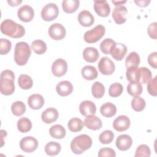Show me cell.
<instances>
[{
    "mask_svg": "<svg viewBox=\"0 0 157 157\" xmlns=\"http://www.w3.org/2000/svg\"><path fill=\"white\" fill-rule=\"evenodd\" d=\"M1 31L2 34L12 38H20L25 34V28L10 19H6L1 24Z\"/></svg>",
    "mask_w": 157,
    "mask_h": 157,
    "instance_id": "1",
    "label": "cell"
},
{
    "mask_svg": "<svg viewBox=\"0 0 157 157\" xmlns=\"http://www.w3.org/2000/svg\"><path fill=\"white\" fill-rule=\"evenodd\" d=\"M15 74L9 69L4 70L1 74L0 91L5 96L11 95L15 91Z\"/></svg>",
    "mask_w": 157,
    "mask_h": 157,
    "instance_id": "2",
    "label": "cell"
},
{
    "mask_svg": "<svg viewBox=\"0 0 157 157\" xmlns=\"http://www.w3.org/2000/svg\"><path fill=\"white\" fill-rule=\"evenodd\" d=\"M31 54V49L26 42H17L14 50V60L18 66L25 65Z\"/></svg>",
    "mask_w": 157,
    "mask_h": 157,
    "instance_id": "3",
    "label": "cell"
},
{
    "mask_svg": "<svg viewBox=\"0 0 157 157\" xmlns=\"http://www.w3.org/2000/svg\"><path fill=\"white\" fill-rule=\"evenodd\" d=\"M92 144V139L89 136L80 134L72 139L71 142V148L74 153L80 155L89 149Z\"/></svg>",
    "mask_w": 157,
    "mask_h": 157,
    "instance_id": "4",
    "label": "cell"
},
{
    "mask_svg": "<svg viewBox=\"0 0 157 157\" xmlns=\"http://www.w3.org/2000/svg\"><path fill=\"white\" fill-rule=\"evenodd\" d=\"M105 28L102 25H98L91 30L84 34V40L88 44H93L99 41L105 34Z\"/></svg>",
    "mask_w": 157,
    "mask_h": 157,
    "instance_id": "5",
    "label": "cell"
},
{
    "mask_svg": "<svg viewBox=\"0 0 157 157\" xmlns=\"http://www.w3.org/2000/svg\"><path fill=\"white\" fill-rule=\"evenodd\" d=\"M59 14V9L55 3L47 4L41 10V17L44 21H50L56 19Z\"/></svg>",
    "mask_w": 157,
    "mask_h": 157,
    "instance_id": "6",
    "label": "cell"
},
{
    "mask_svg": "<svg viewBox=\"0 0 157 157\" xmlns=\"http://www.w3.org/2000/svg\"><path fill=\"white\" fill-rule=\"evenodd\" d=\"M99 72L103 75H111L115 69L114 63L108 57L104 56L101 58L98 64Z\"/></svg>",
    "mask_w": 157,
    "mask_h": 157,
    "instance_id": "7",
    "label": "cell"
},
{
    "mask_svg": "<svg viewBox=\"0 0 157 157\" xmlns=\"http://www.w3.org/2000/svg\"><path fill=\"white\" fill-rule=\"evenodd\" d=\"M38 147L37 140L32 136H26L22 138L20 142V147L26 153H32Z\"/></svg>",
    "mask_w": 157,
    "mask_h": 157,
    "instance_id": "8",
    "label": "cell"
},
{
    "mask_svg": "<svg viewBox=\"0 0 157 157\" xmlns=\"http://www.w3.org/2000/svg\"><path fill=\"white\" fill-rule=\"evenodd\" d=\"M48 34L54 40H61L64 38L66 34L65 28L60 23H55L52 24L48 28Z\"/></svg>",
    "mask_w": 157,
    "mask_h": 157,
    "instance_id": "9",
    "label": "cell"
},
{
    "mask_svg": "<svg viewBox=\"0 0 157 157\" xmlns=\"http://www.w3.org/2000/svg\"><path fill=\"white\" fill-rule=\"evenodd\" d=\"M18 18L23 22L31 21L34 16V11L31 6L26 4L20 7L17 11Z\"/></svg>",
    "mask_w": 157,
    "mask_h": 157,
    "instance_id": "10",
    "label": "cell"
},
{
    "mask_svg": "<svg viewBox=\"0 0 157 157\" xmlns=\"http://www.w3.org/2000/svg\"><path fill=\"white\" fill-rule=\"evenodd\" d=\"M67 71V62L62 58L56 59L52 64V71L56 77H61L66 73Z\"/></svg>",
    "mask_w": 157,
    "mask_h": 157,
    "instance_id": "11",
    "label": "cell"
},
{
    "mask_svg": "<svg viewBox=\"0 0 157 157\" xmlns=\"http://www.w3.org/2000/svg\"><path fill=\"white\" fill-rule=\"evenodd\" d=\"M94 9L100 17H106L110 13V7L105 0H95L94 1Z\"/></svg>",
    "mask_w": 157,
    "mask_h": 157,
    "instance_id": "12",
    "label": "cell"
},
{
    "mask_svg": "<svg viewBox=\"0 0 157 157\" xmlns=\"http://www.w3.org/2000/svg\"><path fill=\"white\" fill-rule=\"evenodd\" d=\"M128 10L124 6H116L112 12V18L118 25H121L126 22Z\"/></svg>",
    "mask_w": 157,
    "mask_h": 157,
    "instance_id": "13",
    "label": "cell"
},
{
    "mask_svg": "<svg viewBox=\"0 0 157 157\" xmlns=\"http://www.w3.org/2000/svg\"><path fill=\"white\" fill-rule=\"evenodd\" d=\"M131 124L129 118L126 115H120L116 118L113 122V128L118 132L127 130Z\"/></svg>",
    "mask_w": 157,
    "mask_h": 157,
    "instance_id": "14",
    "label": "cell"
},
{
    "mask_svg": "<svg viewBox=\"0 0 157 157\" xmlns=\"http://www.w3.org/2000/svg\"><path fill=\"white\" fill-rule=\"evenodd\" d=\"M127 52L126 46L122 43H115L112 47L110 54L117 61H121L124 58Z\"/></svg>",
    "mask_w": 157,
    "mask_h": 157,
    "instance_id": "15",
    "label": "cell"
},
{
    "mask_svg": "<svg viewBox=\"0 0 157 157\" xmlns=\"http://www.w3.org/2000/svg\"><path fill=\"white\" fill-rule=\"evenodd\" d=\"M116 147L121 151H126L130 148L132 144V140L128 134L120 135L116 140Z\"/></svg>",
    "mask_w": 157,
    "mask_h": 157,
    "instance_id": "16",
    "label": "cell"
},
{
    "mask_svg": "<svg viewBox=\"0 0 157 157\" xmlns=\"http://www.w3.org/2000/svg\"><path fill=\"white\" fill-rule=\"evenodd\" d=\"M79 23L84 27L91 26L94 23V17L92 13L86 10H82L77 17Z\"/></svg>",
    "mask_w": 157,
    "mask_h": 157,
    "instance_id": "17",
    "label": "cell"
},
{
    "mask_svg": "<svg viewBox=\"0 0 157 157\" xmlns=\"http://www.w3.org/2000/svg\"><path fill=\"white\" fill-rule=\"evenodd\" d=\"M83 123L86 128L93 131L98 130L102 126L101 120L94 115H90L86 116Z\"/></svg>",
    "mask_w": 157,
    "mask_h": 157,
    "instance_id": "18",
    "label": "cell"
},
{
    "mask_svg": "<svg viewBox=\"0 0 157 157\" xmlns=\"http://www.w3.org/2000/svg\"><path fill=\"white\" fill-rule=\"evenodd\" d=\"M79 110L81 114L85 117L90 115H94L96 112V106L93 102L86 100L80 104Z\"/></svg>",
    "mask_w": 157,
    "mask_h": 157,
    "instance_id": "19",
    "label": "cell"
},
{
    "mask_svg": "<svg viewBox=\"0 0 157 157\" xmlns=\"http://www.w3.org/2000/svg\"><path fill=\"white\" fill-rule=\"evenodd\" d=\"M58 112L55 108L50 107L42 112L41 118L45 123L50 124L58 119Z\"/></svg>",
    "mask_w": 157,
    "mask_h": 157,
    "instance_id": "20",
    "label": "cell"
},
{
    "mask_svg": "<svg viewBox=\"0 0 157 157\" xmlns=\"http://www.w3.org/2000/svg\"><path fill=\"white\" fill-rule=\"evenodd\" d=\"M45 101L43 96L39 94H33L29 96L28 104L29 107L34 110H39L44 105Z\"/></svg>",
    "mask_w": 157,
    "mask_h": 157,
    "instance_id": "21",
    "label": "cell"
},
{
    "mask_svg": "<svg viewBox=\"0 0 157 157\" xmlns=\"http://www.w3.org/2000/svg\"><path fill=\"white\" fill-rule=\"evenodd\" d=\"M56 90L57 93L61 96H67L72 92L73 85L70 82L63 80L56 85Z\"/></svg>",
    "mask_w": 157,
    "mask_h": 157,
    "instance_id": "22",
    "label": "cell"
},
{
    "mask_svg": "<svg viewBox=\"0 0 157 157\" xmlns=\"http://www.w3.org/2000/svg\"><path fill=\"white\" fill-rule=\"evenodd\" d=\"M83 57L88 63H94L99 59V53L96 48L88 47L83 50Z\"/></svg>",
    "mask_w": 157,
    "mask_h": 157,
    "instance_id": "23",
    "label": "cell"
},
{
    "mask_svg": "<svg viewBox=\"0 0 157 157\" xmlns=\"http://www.w3.org/2000/svg\"><path fill=\"white\" fill-rule=\"evenodd\" d=\"M82 77L88 80H93L98 77V71L96 68L93 66H85L81 71Z\"/></svg>",
    "mask_w": 157,
    "mask_h": 157,
    "instance_id": "24",
    "label": "cell"
},
{
    "mask_svg": "<svg viewBox=\"0 0 157 157\" xmlns=\"http://www.w3.org/2000/svg\"><path fill=\"white\" fill-rule=\"evenodd\" d=\"M100 112L104 117L110 118L116 114L117 107L112 102H105L101 106Z\"/></svg>",
    "mask_w": 157,
    "mask_h": 157,
    "instance_id": "25",
    "label": "cell"
},
{
    "mask_svg": "<svg viewBox=\"0 0 157 157\" xmlns=\"http://www.w3.org/2000/svg\"><path fill=\"white\" fill-rule=\"evenodd\" d=\"M50 136L55 139H61L65 137L66 132L64 128L61 124H55L49 129Z\"/></svg>",
    "mask_w": 157,
    "mask_h": 157,
    "instance_id": "26",
    "label": "cell"
},
{
    "mask_svg": "<svg viewBox=\"0 0 157 157\" xmlns=\"http://www.w3.org/2000/svg\"><path fill=\"white\" fill-rule=\"evenodd\" d=\"M143 91L142 83L140 82H129L127 86L128 93L134 97L139 96Z\"/></svg>",
    "mask_w": 157,
    "mask_h": 157,
    "instance_id": "27",
    "label": "cell"
},
{
    "mask_svg": "<svg viewBox=\"0 0 157 157\" xmlns=\"http://www.w3.org/2000/svg\"><path fill=\"white\" fill-rule=\"evenodd\" d=\"M126 76L129 82H140V72L139 68H138V67H130L127 68Z\"/></svg>",
    "mask_w": 157,
    "mask_h": 157,
    "instance_id": "28",
    "label": "cell"
},
{
    "mask_svg": "<svg viewBox=\"0 0 157 157\" xmlns=\"http://www.w3.org/2000/svg\"><path fill=\"white\" fill-rule=\"evenodd\" d=\"M80 1L75 0H65L62 2L63 10L67 13H72L75 12L79 7Z\"/></svg>",
    "mask_w": 157,
    "mask_h": 157,
    "instance_id": "29",
    "label": "cell"
},
{
    "mask_svg": "<svg viewBox=\"0 0 157 157\" xmlns=\"http://www.w3.org/2000/svg\"><path fill=\"white\" fill-rule=\"evenodd\" d=\"M61 149V145L56 142H48L45 147V152L49 156H56L59 153Z\"/></svg>",
    "mask_w": 157,
    "mask_h": 157,
    "instance_id": "30",
    "label": "cell"
},
{
    "mask_svg": "<svg viewBox=\"0 0 157 157\" xmlns=\"http://www.w3.org/2000/svg\"><path fill=\"white\" fill-rule=\"evenodd\" d=\"M18 83L21 89L29 90L33 85V80L28 75L21 74L18 78Z\"/></svg>",
    "mask_w": 157,
    "mask_h": 157,
    "instance_id": "31",
    "label": "cell"
},
{
    "mask_svg": "<svg viewBox=\"0 0 157 157\" xmlns=\"http://www.w3.org/2000/svg\"><path fill=\"white\" fill-rule=\"evenodd\" d=\"M140 64V56L139 54L135 52H131L125 60V65L126 68L130 67H138Z\"/></svg>",
    "mask_w": 157,
    "mask_h": 157,
    "instance_id": "32",
    "label": "cell"
},
{
    "mask_svg": "<svg viewBox=\"0 0 157 157\" xmlns=\"http://www.w3.org/2000/svg\"><path fill=\"white\" fill-rule=\"evenodd\" d=\"M84 123L83 121L77 117L71 118L67 123V127L69 129L74 132L80 131L83 128Z\"/></svg>",
    "mask_w": 157,
    "mask_h": 157,
    "instance_id": "33",
    "label": "cell"
},
{
    "mask_svg": "<svg viewBox=\"0 0 157 157\" xmlns=\"http://www.w3.org/2000/svg\"><path fill=\"white\" fill-rule=\"evenodd\" d=\"M17 128L21 132L25 133L29 132L32 128L31 120L26 117L20 118L17 121Z\"/></svg>",
    "mask_w": 157,
    "mask_h": 157,
    "instance_id": "34",
    "label": "cell"
},
{
    "mask_svg": "<svg viewBox=\"0 0 157 157\" xmlns=\"http://www.w3.org/2000/svg\"><path fill=\"white\" fill-rule=\"evenodd\" d=\"M31 48L34 53L38 55H42L47 51L46 43L40 39L34 40L31 44Z\"/></svg>",
    "mask_w": 157,
    "mask_h": 157,
    "instance_id": "35",
    "label": "cell"
},
{
    "mask_svg": "<svg viewBox=\"0 0 157 157\" xmlns=\"http://www.w3.org/2000/svg\"><path fill=\"white\" fill-rule=\"evenodd\" d=\"M92 95L96 99L101 98L105 93V87L99 82H95L91 86Z\"/></svg>",
    "mask_w": 157,
    "mask_h": 157,
    "instance_id": "36",
    "label": "cell"
},
{
    "mask_svg": "<svg viewBox=\"0 0 157 157\" xmlns=\"http://www.w3.org/2000/svg\"><path fill=\"white\" fill-rule=\"evenodd\" d=\"M26 105L22 101H15L12 103L11 105V111L12 113L17 117H20L23 115L26 112Z\"/></svg>",
    "mask_w": 157,
    "mask_h": 157,
    "instance_id": "37",
    "label": "cell"
},
{
    "mask_svg": "<svg viewBox=\"0 0 157 157\" xmlns=\"http://www.w3.org/2000/svg\"><path fill=\"white\" fill-rule=\"evenodd\" d=\"M115 43L116 42L113 39L110 38H106L101 42L100 49L103 53L109 55L110 54V51Z\"/></svg>",
    "mask_w": 157,
    "mask_h": 157,
    "instance_id": "38",
    "label": "cell"
},
{
    "mask_svg": "<svg viewBox=\"0 0 157 157\" xmlns=\"http://www.w3.org/2000/svg\"><path fill=\"white\" fill-rule=\"evenodd\" d=\"M146 105L145 101L140 96L134 97L131 101V107L136 112L142 111Z\"/></svg>",
    "mask_w": 157,
    "mask_h": 157,
    "instance_id": "39",
    "label": "cell"
},
{
    "mask_svg": "<svg viewBox=\"0 0 157 157\" xmlns=\"http://www.w3.org/2000/svg\"><path fill=\"white\" fill-rule=\"evenodd\" d=\"M123 91V85L118 82L112 83L109 89V94L110 96L113 98H117L120 96Z\"/></svg>",
    "mask_w": 157,
    "mask_h": 157,
    "instance_id": "40",
    "label": "cell"
},
{
    "mask_svg": "<svg viewBox=\"0 0 157 157\" xmlns=\"http://www.w3.org/2000/svg\"><path fill=\"white\" fill-rule=\"evenodd\" d=\"M114 138V133L110 130H105L100 134L99 136V142L103 144L111 143Z\"/></svg>",
    "mask_w": 157,
    "mask_h": 157,
    "instance_id": "41",
    "label": "cell"
},
{
    "mask_svg": "<svg viewBox=\"0 0 157 157\" xmlns=\"http://www.w3.org/2000/svg\"><path fill=\"white\" fill-rule=\"evenodd\" d=\"M151 155V150L149 147L145 144L140 145L136 149L134 156L136 157H149Z\"/></svg>",
    "mask_w": 157,
    "mask_h": 157,
    "instance_id": "42",
    "label": "cell"
},
{
    "mask_svg": "<svg viewBox=\"0 0 157 157\" xmlns=\"http://www.w3.org/2000/svg\"><path fill=\"white\" fill-rule=\"evenodd\" d=\"M140 72V83L143 84L148 83V82L152 78V74L151 71L145 67H141L139 68Z\"/></svg>",
    "mask_w": 157,
    "mask_h": 157,
    "instance_id": "43",
    "label": "cell"
},
{
    "mask_svg": "<svg viewBox=\"0 0 157 157\" xmlns=\"http://www.w3.org/2000/svg\"><path fill=\"white\" fill-rule=\"evenodd\" d=\"M12 47V43L10 40L1 38L0 39V54L1 55L7 54Z\"/></svg>",
    "mask_w": 157,
    "mask_h": 157,
    "instance_id": "44",
    "label": "cell"
},
{
    "mask_svg": "<svg viewBox=\"0 0 157 157\" xmlns=\"http://www.w3.org/2000/svg\"><path fill=\"white\" fill-rule=\"evenodd\" d=\"M157 79L156 77H155L153 78H151L148 82L147 85V91L148 93L153 96H156L157 95Z\"/></svg>",
    "mask_w": 157,
    "mask_h": 157,
    "instance_id": "45",
    "label": "cell"
},
{
    "mask_svg": "<svg viewBox=\"0 0 157 157\" xmlns=\"http://www.w3.org/2000/svg\"><path fill=\"white\" fill-rule=\"evenodd\" d=\"M99 157H104V156H111L115 157L116 156V153L114 150L111 148H101L98 153Z\"/></svg>",
    "mask_w": 157,
    "mask_h": 157,
    "instance_id": "46",
    "label": "cell"
},
{
    "mask_svg": "<svg viewBox=\"0 0 157 157\" xmlns=\"http://www.w3.org/2000/svg\"><path fill=\"white\" fill-rule=\"evenodd\" d=\"M156 26L157 23L153 22L149 25L147 28V31L149 36L153 39H156Z\"/></svg>",
    "mask_w": 157,
    "mask_h": 157,
    "instance_id": "47",
    "label": "cell"
},
{
    "mask_svg": "<svg viewBox=\"0 0 157 157\" xmlns=\"http://www.w3.org/2000/svg\"><path fill=\"white\" fill-rule=\"evenodd\" d=\"M148 63L154 69L157 68V52L151 53L148 56Z\"/></svg>",
    "mask_w": 157,
    "mask_h": 157,
    "instance_id": "48",
    "label": "cell"
},
{
    "mask_svg": "<svg viewBox=\"0 0 157 157\" xmlns=\"http://www.w3.org/2000/svg\"><path fill=\"white\" fill-rule=\"evenodd\" d=\"M134 2L137 4V6L141 7H144L147 6H148L149 3L150 2V1H147V0H142V1H134Z\"/></svg>",
    "mask_w": 157,
    "mask_h": 157,
    "instance_id": "49",
    "label": "cell"
},
{
    "mask_svg": "<svg viewBox=\"0 0 157 157\" xmlns=\"http://www.w3.org/2000/svg\"><path fill=\"white\" fill-rule=\"evenodd\" d=\"M21 2H22V1H9V0H8L7 1V2H8V4L10 6H13V7H14V6H18L20 3H21Z\"/></svg>",
    "mask_w": 157,
    "mask_h": 157,
    "instance_id": "50",
    "label": "cell"
},
{
    "mask_svg": "<svg viewBox=\"0 0 157 157\" xmlns=\"http://www.w3.org/2000/svg\"><path fill=\"white\" fill-rule=\"evenodd\" d=\"M112 2L113 4H114L115 6H121V5H123V4L126 3V1H113V0H112Z\"/></svg>",
    "mask_w": 157,
    "mask_h": 157,
    "instance_id": "51",
    "label": "cell"
}]
</instances>
